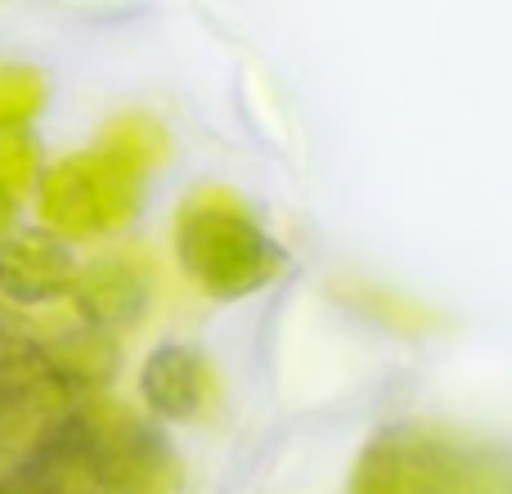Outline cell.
Here are the masks:
<instances>
[{
    "instance_id": "cell-1",
    "label": "cell",
    "mask_w": 512,
    "mask_h": 494,
    "mask_svg": "<svg viewBox=\"0 0 512 494\" xmlns=\"http://www.w3.org/2000/svg\"><path fill=\"white\" fill-rule=\"evenodd\" d=\"M18 477L68 494H180L185 486L167 436L108 396L77 400Z\"/></svg>"
},
{
    "instance_id": "cell-2",
    "label": "cell",
    "mask_w": 512,
    "mask_h": 494,
    "mask_svg": "<svg viewBox=\"0 0 512 494\" xmlns=\"http://www.w3.org/2000/svg\"><path fill=\"white\" fill-rule=\"evenodd\" d=\"M176 261L198 292L239 301L270 288L288 256L225 189H194L176 212Z\"/></svg>"
},
{
    "instance_id": "cell-3",
    "label": "cell",
    "mask_w": 512,
    "mask_h": 494,
    "mask_svg": "<svg viewBox=\"0 0 512 494\" xmlns=\"http://www.w3.org/2000/svg\"><path fill=\"white\" fill-rule=\"evenodd\" d=\"M351 494H512V463L432 427H382L355 463Z\"/></svg>"
},
{
    "instance_id": "cell-4",
    "label": "cell",
    "mask_w": 512,
    "mask_h": 494,
    "mask_svg": "<svg viewBox=\"0 0 512 494\" xmlns=\"http://www.w3.org/2000/svg\"><path fill=\"white\" fill-rule=\"evenodd\" d=\"M140 198L144 171L117 158L104 144L50 162V167H41V180H36V207H41L45 221L41 230H50L63 243L117 234L122 225L135 221Z\"/></svg>"
},
{
    "instance_id": "cell-5",
    "label": "cell",
    "mask_w": 512,
    "mask_h": 494,
    "mask_svg": "<svg viewBox=\"0 0 512 494\" xmlns=\"http://www.w3.org/2000/svg\"><path fill=\"white\" fill-rule=\"evenodd\" d=\"M68 297L86 328L117 333V328H131L149 306V270L135 252H104L77 265Z\"/></svg>"
},
{
    "instance_id": "cell-6",
    "label": "cell",
    "mask_w": 512,
    "mask_h": 494,
    "mask_svg": "<svg viewBox=\"0 0 512 494\" xmlns=\"http://www.w3.org/2000/svg\"><path fill=\"white\" fill-rule=\"evenodd\" d=\"M77 256L50 230H14L0 239V297L14 306H50L68 297Z\"/></svg>"
},
{
    "instance_id": "cell-7",
    "label": "cell",
    "mask_w": 512,
    "mask_h": 494,
    "mask_svg": "<svg viewBox=\"0 0 512 494\" xmlns=\"http://www.w3.org/2000/svg\"><path fill=\"white\" fill-rule=\"evenodd\" d=\"M140 396L162 423H194L216 400V373L203 351L185 342H167L144 360Z\"/></svg>"
},
{
    "instance_id": "cell-8",
    "label": "cell",
    "mask_w": 512,
    "mask_h": 494,
    "mask_svg": "<svg viewBox=\"0 0 512 494\" xmlns=\"http://www.w3.org/2000/svg\"><path fill=\"white\" fill-rule=\"evenodd\" d=\"M41 355L50 364V373L72 391L77 400L86 396H104L108 378L117 373V342L113 333H99V328H63L54 337H41Z\"/></svg>"
},
{
    "instance_id": "cell-9",
    "label": "cell",
    "mask_w": 512,
    "mask_h": 494,
    "mask_svg": "<svg viewBox=\"0 0 512 494\" xmlns=\"http://www.w3.org/2000/svg\"><path fill=\"white\" fill-rule=\"evenodd\" d=\"M50 86L41 68L27 63H0V135H18L41 117Z\"/></svg>"
},
{
    "instance_id": "cell-10",
    "label": "cell",
    "mask_w": 512,
    "mask_h": 494,
    "mask_svg": "<svg viewBox=\"0 0 512 494\" xmlns=\"http://www.w3.org/2000/svg\"><path fill=\"white\" fill-rule=\"evenodd\" d=\"M99 144H104V149H113L117 158H126L131 167H140L144 176H149L158 162H167V131H162L149 113L113 117V122L104 126V135H99Z\"/></svg>"
},
{
    "instance_id": "cell-11",
    "label": "cell",
    "mask_w": 512,
    "mask_h": 494,
    "mask_svg": "<svg viewBox=\"0 0 512 494\" xmlns=\"http://www.w3.org/2000/svg\"><path fill=\"white\" fill-rule=\"evenodd\" d=\"M41 180V144L27 131L18 135H0V189L5 194H23Z\"/></svg>"
},
{
    "instance_id": "cell-12",
    "label": "cell",
    "mask_w": 512,
    "mask_h": 494,
    "mask_svg": "<svg viewBox=\"0 0 512 494\" xmlns=\"http://www.w3.org/2000/svg\"><path fill=\"white\" fill-rule=\"evenodd\" d=\"M5 494H68V490H54L45 481H32V477H9L5 481Z\"/></svg>"
},
{
    "instance_id": "cell-13",
    "label": "cell",
    "mask_w": 512,
    "mask_h": 494,
    "mask_svg": "<svg viewBox=\"0 0 512 494\" xmlns=\"http://www.w3.org/2000/svg\"><path fill=\"white\" fill-rule=\"evenodd\" d=\"M14 221H18V198L0 189V239H9V234H14Z\"/></svg>"
},
{
    "instance_id": "cell-14",
    "label": "cell",
    "mask_w": 512,
    "mask_h": 494,
    "mask_svg": "<svg viewBox=\"0 0 512 494\" xmlns=\"http://www.w3.org/2000/svg\"><path fill=\"white\" fill-rule=\"evenodd\" d=\"M0 494H5V481H0Z\"/></svg>"
}]
</instances>
